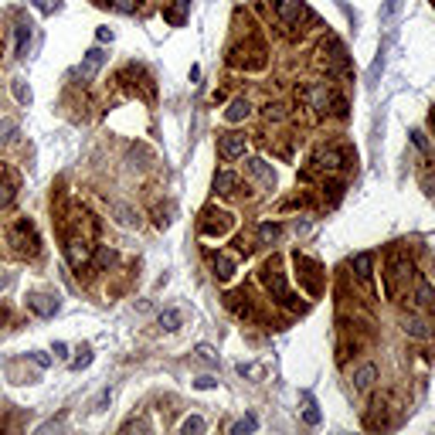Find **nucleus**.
<instances>
[{"label":"nucleus","mask_w":435,"mask_h":435,"mask_svg":"<svg viewBox=\"0 0 435 435\" xmlns=\"http://www.w3.org/2000/svg\"><path fill=\"white\" fill-rule=\"evenodd\" d=\"M116 262V252H109V249H99V256H95V265L99 269H109Z\"/></svg>","instance_id":"obj_40"},{"label":"nucleus","mask_w":435,"mask_h":435,"mask_svg":"<svg viewBox=\"0 0 435 435\" xmlns=\"http://www.w3.org/2000/svg\"><path fill=\"white\" fill-rule=\"evenodd\" d=\"M99 41H112V31L109 27H99Z\"/></svg>","instance_id":"obj_47"},{"label":"nucleus","mask_w":435,"mask_h":435,"mask_svg":"<svg viewBox=\"0 0 435 435\" xmlns=\"http://www.w3.org/2000/svg\"><path fill=\"white\" fill-rule=\"evenodd\" d=\"M275 14L282 24L289 27H299L303 21H313V10L303 3V0H275Z\"/></svg>","instance_id":"obj_10"},{"label":"nucleus","mask_w":435,"mask_h":435,"mask_svg":"<svg viewBox=\"0 0 435 435\" xmlns=\"http://www.w3.org/2000/svg\"><path fill=\"white\" fill-rule=\"evenodd\" d=\"M0 177H3V167H0Z\"/></svg>","instance_id":"obj_51"},{"label":"nucleus","mask_w":435,"mask_h":435,"mask_svg":"<svg viewBox=\"0 0 435 435\" xmlns=\"http://www.w3.org/2000/svg\"><path fill=\"white\" fill-rule=\"evenodd\" d=\"M415 299H419L422 310H432L435 306V289H432L429 279H419V282H415Z\"/></svg>","instance_id":"obj_26"},{"label":"nucleus","mask_w":435,"mask_h":435,"mask_svg":"<svg viewBox=\"0 0 435 435\" xmlns=\"http://www.w3.org/2000/svg\"><path fill=\"white\" fill-rule=\"evenodd\" d=\"M102 62H105V51H102V48H92V51H86V58H82V65H79L82 82H92V79H95V72L102 69Z\"/></svg>","instance_id":"obj_16"},{"label":"nucleus","mask_w":435,"mask_h":435,"mask_svg":"<svg viewBox=\"0 0 435 435\" xmlns=\"http://www.w3.org/2000/svg\"><path fill=\"white\" fill-rule=\"evenodd\" d=\"M17 133V123L14 119H0V140H14Z\"/></svg>","instance_id":"obj_39"},{"label":"nucleus","mask_w":435,"mask_h":435,"mask_svg":"<svg viewBox=\"0 0 435 435\" xmlns=\"http://www.w3.org/2000/svg\"><path fill=\"white\" fill-rule=\"evenodd\" d=\"M38 7H41V10H51V7L58 10V7H62V0H38Z\"/></svg>","instance_id":"obj_45"},{"label":"nucleus","mask_w":435,"mask_h":435,"mask_svg":"<svg viewBox=\"0 0 435 435\" xmlns=\"http://www.w3.org/2000/svg\"><path fill=\"white\" fill-rule=\"evenodd\" d=\"M432 7H435V0H432Z\"/></svg>","instance_id":"obj_52"},{"label":"nucleus","mask_w":435,"mask_h":435,"mask_svg":"<svg viewBox=\"0 0 435 435\" xmlns=\"http://www.w3.org/2000/svg\"><path fill=\"white\" fill-rule=\"evenodd\" d=\"M58 306H62V303H58L51 293H27V310L38 313V316H55Z\"/></svg>","instance_id":"obj_14"},{"label":"nucleus","mask_w":435,"mask_h":435,"mask_svg":"<svg viewBox=\"0 0 435 435\" xmlns=\"http://www.w3.org/2000/svg\"><path fill=\"white\" fill-rule=\"evenodd\" d=\"M214 384H218L214 377H197V388H201V391H208V388H214Z\"/></svg>","instance_id":"obj_44"},{"label":"nucleus","mask_w":435,"mask_h":435,"mask_svg":"<svg viewBox=\"0 0 435 435\" xmlns=\"http://www.w3.org/2000/svg\"><path fill=\"white\" fill-rule=\"evenodd\" d=\"M398 3H401V0H388V3L381 7V17H391V14L398 10Z\"/></svg>","instance_id":"obj_43"},{"label":"nucleus","mask_w":435,"mask_h":435,"mask_svg":"<svg viewBox=\"0 0 435 435\" xmlns=\"http://www.w3.org/2000/svg\"><path fill=\"white\" fill-rule=\"evenodd\" d=\"M279 238H282V225H275V221L259 225V242L262 245H272V242H279Z\"/></svg>","instance_id":"obj_28"},{"label":"nucleus","mask_w":435,"mask_h":435,"mask_svg":"<svg viewBox=\"0 0 435 435\" xmlns=\"http://www.w3.org/2000/svg\"><path fill=\"white\" fill-rule=\"evenodd\" d=\"M388 412H391V398H374V401H371V412L364 415V425H367V429H384V425H391Z\"/></svg>","instance_id":"obj_13"},{"label":"nucleus","mask_w":435,"mask_h":435,"mask_svg":"<svg viewBox=\"0 0 435 435\" xmlns=\"http://www.w3.org/2000/svg\"><path fill=\"white\" fill-rule=\"evenodd\" d=\"M27 357H31V360H34L38 367H48V364H51V357H48V353H41V350H31Z\"/></svg>","instance_id":"obj_41"},{"label":"nucleus","mask_w":435,"mask_h":435,"mask_svg":"<svg viewBox=\"0 0 435 435\" xmlns=\"http://www.w3.org/2000/svg\"><path fill=\"white\" fill-rule=\"evenodd\" d=\"M286 116H289V112H286L282 102H269V105H265V119H269V123H282Z\"/></svg>","instance_id":"obj_31"},{"label":"nucleus","mask_w":435,"mask_h":435,"mask_svg":"<svg viewBox=\"0 0 435 435\" xmlns=\"http://www.w3.org/2000/svg\"><path fill=\"white\" fill-rule=\"evenodd\" d=\"M119 14H136V7H140V0H109Z\"/></svg>","instance_id":"obj_37"},{"label":"nucleus","mask_w":435,"mask_h":435,"mask_svg":"<svg viewBox=\"0 0 435 435\" xmlns=\"http://www.w3.org/2000/svg\"><path fill=\"white\" fill-rule=\"evenodd\" d=\"M10 92H14V99H17L21 105H27V102H31V86H27L24 79H14V82H10Z\"/></svg>","instance_id":"obj_30"},{"label":"nucleus","mask_w":435,"mask_h":435,"mask_svg":"<svg viewBox=\"0 0 435 435\" xmlns=\"http://www.w3.org/2000/svg\"><path fill=\"white\" fill-rule=\"evenodd\" d=\"M214 190H218L221 197H232V194H238V177L232 174V171H221V174H214Z\"/></svg>","instance_id":"obj_22"},{"label":"nucleus","mask_w":435,"mask_h":435,"mask_svg":"<svg viewBox=\"0 0 435 435\" xmlns=\"http://www.w3.org/2000/svg\"><path fill=\"white\" fill-rule=\"evenodd\" d=\"M109 211L116 214V221H119L123 228H133V225H140V214H136L129 204H123V201H112V204H109Z\"/></svg>","instance_id":"obj_20"},{"label":"nucleus","mask_w":435,"mask_h":435,"mask_svg":"<svg viewBox=\"0 0 435 435\" xmlns=\"http://www.w3.org/2000/svg\"><path fill=\"white\" fill-rule=\"evenodd\" d=\"M14 197H17V184H14V177H0V211H7L10 204H14Z\"/></svg>","instance_id":"obj_27"},{"label":"nucleus","mask_w":435,"mask_h":435,"mask_svg":"<svg viewBox=\"0 0 435 435\" xmlns=\"http://www.w3.org/2000/svg\"><path fill=\"white\" fill-rule=\"evenodd\" d=\"M187 7H190V0H174V3L164 10V21L174 24V27H180V24L187 21Z\"/></svg>","instance_id":"obj_25"},{"label":"nucleus","mask_w":435,"mask_h":435,"mask_svg":"<svg viewBox=\"0 0 435 435\" xmlns=\"http://www.w3.org/2000/svg\"><path fill=\"white\" fill-rule=\"evenodd\" d=\"M316 55H320V65L327 69V72H334V75H350V58H347V48L330 34V38H323L320 41V48H316Z\"/></svg>","instance_id":"obj_5"},{"label":"nucleus","mask_w":435,"mask_h":435,"mask_svg":"<svg viewBox=\"0 0 435 435\" xmlns=\"http://www.w3.org/2000/svg\"><path fill=\"white\" fill-rule=\"evenodd\" d=\"M228 62H232L235 69H245V72H262L269 58H265V48L252 38V41H245V45H235L232 55H228Z\"/></svg>","instance_id":"obj_7"},{"label":"nucleus","mask_w":435,"mask_h":435,"mask_svg":"<svg viewBox=\"0 0 435 435\" xmlns=\"http://www.w3.org/2000/svg\"><path fill=\"white\" fill-rule=\"evenodd\" d=\"M88 364H92V350L82 347V350H79V357L72 360V371H82V367H88Z\"/></svg>","instance_id":"obj_38"},{"label":"nucleus","mask_w":435,"mask_h":435,"mask_svg":"<svg viewBox=\"0 0 435 435\" xmlns=\"http://www.w3.org/2000/svg\"><path fill=\"white\" fill-rule=\"evenodd\" d=\"M245 133H221L218 136V153L225 157V160H238V157H245Z\"/></svg>","instance_id":"obj_12"},{"label":"nucleus","mask_w":435,"mask_h":435,"mask_svg":"<svg viewBox=\"0 0 435 435\" xmlns=\"http://www.w3.org/2000/svg\"><path fill=\"white\" fill-rule=\"evenodd\" d=\"M256 425H259V422H256V415H245V419H238V422L232 425V432H235V435H242V432H256Z\"/></svg>","instance_id":"obj_36"},{"label":"nucleus","mask_w":435,"mask_h":435,"mask_svg":"<svg viewBox=\"0 0 435 435\" xmlns=\"http://www.w3.org/2000/svg\"><path fill=\"white\" fill-rule=\"evenodd\" d=\"M228 310H235V313H238V316H245V320H252V316H256V306L249 303V296H245V293H232V296H228Z\"/></svg>","instance_id":"obj_24"},{"label":"nucleus","mask_w":435,"mask_h":435,"mask_svg":"<svg viewBox=\"0 0 435 435\" xmlns=\"http://www.w3.org/2000/svg\"><path fill=\"white\" fill-rule=\"evenodd\" d=\"M303 419H306V425H320V412H316V401L306 395V408H303Z\"/></svg>","instance_id":"obj_35"},{"label":"nucleus","mask_w":435,"mask_h":435,"mask_svg":"<svg viewBox=\"0 0 435 435\" xmlns=\"http://www.w3.org/2000/svg\"><path fill=\"white\" fill-rule=\"evenodd\" d=\"M194 353H197V360H201V364H208V367H214V364H218V353H214V347H208V344H197Z\"/></svg>","instance_id":"obj_34"},{"label":"nucleus","mask_w":435,"mask_h":435,"mask_svg":"<svg viewBox=\"0 0 435 435\" xmlns=\"http://www.w3.org/2000/svg\"><path fill=\"white\" fill-rule=\"evenodd\" d=\"M245 171L256 177L265 190H272V187H275V171H272L265 160H249V164H245Z\"/></svg>","instance_id":"obj_18"},{"label":"nucleus","mask_w":435,"mask_h":435,"mask_svg":"<svg viewBox=\"0 0 435 435\" xmlns=\"http://www.w3.org/2000/svg\"><path fill=\"white\" fill-rule=\"evenodd\" d=\"M299 95H303V99L310 102V109H316V112L347 116V102H344V95H337V92L327 86V82H320V86H306Z\"/></svg>","instance_id":"obj_4"},{"label":"nucleus","mask_w":435,"mask_h":435,"mask_svg":"<svg viewBox=\"0 0 435 435\" xmlns=\"http://www.w3.org/2000/svg\"><path fill=\"white\" fill-rule=\"evenodd\" d=\"M211 269H214V279H218V282H228V279L235 275V262L228 259V256H221V252L211 256Z\"/></svg>","instance_id":"obj_23"},{"label":"nucleus","mask_w":435,"mask_h":435,"mask_svg":"<svg viewBox=\"0 0 435 435\" xmlns=\"http://www.w3.org/2000/svg\"><path fill=\"white\" fill-rule=\"evenodd\" d=\"M180 432H184V435H201V432H204V419H197V415L184 419V422H180Z\"/></svg>","instance_id":"obj_32"},{"label":"nucleus","mask_w":435,"mask_h":435,"mask_svg":"<svg viewBox=\"0 0 435 435\" xmlns=\"http://www.w3.org/2000/svg\"><path fill=\"white\" fill-rule=\"evenodd\" d=\"M10 282H14V275H10V272H0V293H3Z\"/></svg>","instance_id":"obj_46"},{"label":"nucleus","mask_w":435,"mask_h":435,"mask_svg":"<svg viewBox=\"0 0 435 435\" xmlns=\"http://www.w3.org/2000/svg\"><path fill=\"white\" fill-rule=\"evenodd\" d=\"M27 48H31V24H17V45H14L17 58H24Z\"/></svg>","instance_id":"obj_29"},{"label":"nucleus","mask_w":435,"mask_h":435,"mask_svg":"<svg viewBox=\"0 0 435 435\" xmlns=\"http://www.w3.org/2000/svg\"><path fill=\"white\" fill-rule=\"evenodd\" d=\"M374 381H377V367L374 364H360L357 374H353V391H367Z\"/></svg>","instance_id":"obj_21"},{"label":"nucleus","mask_w":435,"mask_h":435,"mask_svg":"<svg viewBox=\"0 0 435 435\" xmlns=\"http://www.w3.org/2000/svg\"><path fill=\"white\" fill-rule=\"evenodd\" d=\"M249 112H252V102H249L245 95H238V99H232V102H228L225 119H228V123H242V119H249Z\"/></svg>","instance_id":"obj_19"},{"label":"nucleus","mask_w":435,"mask_h":435,"mask_svg":"<svg viewBox=\"0 0 435 435\" xmlns=\"http://www.w3.org/2000/svg\"><path fill=\"white\" fill-rule=\"evenodd\" d=\"M412 282V259L405 252H391L388 265H384V293L391 299H398L405 293V286Z\"/></svg>","instance_id":"obj_3"},{"label":"nucleus","mask_w":435,"mask_h":435,"mask_svg":"<svg viewBox=\"0 0 435 435\" xmlns=\"http://www.w3.org/2000/svg\"><path fill=\"white\" fill-rule=\"evenodd\" d=\"M197 228H201L204 238H225V235L235 228V218H232V211H225V208H204Z\"/></svg>","instance_id":"obj_6"},{"label":"nucleus","mask_w":435,"mask_h":435,"mask_svg":"<svg viewBox=\"0 0 435 435\" xmlns=\"http://www.w3.org/2000/svg\"><path fill=\"white\" fill-rule=\"evenodd\" d=\"M7 242L10 249L21 256V259H38L41 256V238H38V228L31 218H17L10 228H7Z\"/></svg>","instance_id":"obj_1"},{"label":"nucleus","mask_w":435,"mask_h":435,"mask_svg":"<svg viewBox=\"0 0 435 435\" xmlns=\"http://www.w3.org/2000/svg\"><path fill=\"white\" fill-rule=\"evenodd\" d=\"M65 259H69L72 269H88V262H92L88 235H69V238H65Z\"/></svg>","instance_id":"obj_11"},{"label":"nucleus","mask_w":435,"mask_h":435,"mask_svg":"<svg viewBox=\"0 0 435 435\" xmlns=\"http://www.w3.org/2000/svg\"><path fill=\"white\" fill-rule=\"evenodd\" d=\"M160 327H164L167 334H174L177 327H180V313H177V310H164V313H160Z\"/></svg>","instance_id":"obj_33"},{"label":"nucleus","mask_w":435,"mask_h":435,"mask_svg":"<svg viewBox=\"0 0 435 435\" xmlns=\"http://www.w3.org/2000/svg\"><path fill=\"white\" fill-rule=\"evenodd\" d=\"M3 320H7V310H3V306H0V323H3Z\"/></svg>","instance_id":"obj_50"},{"label":"nucleus","mask_w":435,"mask_h":435,"mask_svg":"<svg viewBox=\"0 0 435 435\" xmlns=\"http://www.w3.org/2000/svg\"><path fill=\"white\" fill-rule=\"evenodd\" d=\"M347 164H350V153L344 147H323V150L313 157V167L323 171V174H337V171H344Z\"/></svg>","instance_id":"obj_9"},{"label":"nucleus","mask_w":435,"mask_h":435,"mask_svg":"<svg viewBox=\"0 0 435 435\" xmlns=\"http://www.w3.org/2000/svg\"><path fill=\"white\" fill-rule=\"evenodd\" d=\"M429 126L435 129V105H432V112H429Z\"/></svg>","instance_id":"obj_49"},{"label":"nucleus","mask_w":435,"mask_h":435,"mask_svg":"<svg viewBox=\"0 0 435 435\" xmlns=\"http://www.w3.org/2000/svg\"><path fill=\"white\" fill-rule=\"evenodd\" d=\"M293 265H296L299 282H303L310 293H320V289H323V279H320V262H316V259H310V256L296 252V256H293Z\"/></svg>","instance_id":"obj_8"},{"label":"nucleus","mask_w":435,"mask_h":435,"mask_svg":"<svg viewBox=\"0 0 435 435\" xmlns=\"http://www.w3.org/2000/svg\"><path fill=\"white\" fill-rule=\"evenodd\" d=\"M259 282L269 289V296L272 299H279L282 306H289V310H303V303L289 293V286H286V272L279 269V262L272 259V262H265L259 269Z\"/></svg>","instance_id":"obj_2"},{"label":"nucleus","mask_w":435,"mask_h":435,"mask_svg":"<svg viewBox=\"0 0 435 435\" xmlns=\"http://www.w3.org/2000/svg\"><path fill=\"white\" fill-rule=\"evenodd\" d=\"M109 401H112V391H102V395L95 398V412H102V408H105Z\"/></svg>","instance_id":"obj_42"},{"label":"nucleus","mask_w":435,"mask_h":435,"mask_svg":"<svg viewBox=\"0 0 435 435\" xmlns=\"http://www.w3.org/2000/svg\"><path fill=\"white\" fill-rule=\"evenodd\" d=\"M412 140H415V147H419V150H425V136H422V133H412Z\"/></svg>","instance_id":"obj_48"},{"label":"nucleus","mask_w":435,"mask_h":435,"mask_svg":"<svg viewBox=\"0 0 435 435\" xmlns=\"http://www.w3.org/2000/svg\"><path fill=\"white\" fill-rule=\"evenodd\" d=\"M401 330H405L408 337H415V340H429V337H432V323H429L425 316H419V313H408V316L401 320Z\"/></svg>","instance_id":"obj_15"},{"label":"nucleus","mask_w":435,"mask_h":435,"mask_svg":"<svg viewBox=\"0 0 435 435\" xmlns=\"http://www.w3.org/2000/svg\"><path fill=\"white\" fill-rule=\"evenodd\" d=\"M371 265H374L371 252H360V256H353V272H357V282H364V286L374 293V272H371Z\"/></svg>","instance_id":"obj_17"}]
</instances>
